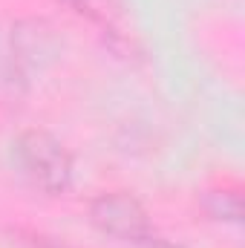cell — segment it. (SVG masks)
<instances>
[{
    "instance_id": "cell-4",
    "label": "cell",
    "mask_w": 245,
    "mask_h": 248,
    "mask_svg": "<svg viewBox=\"0 0 245 248\" xmlns=\"http://www.w3.org/2000/svg\"><path fill=\"white\" fill-rule=\"evenodd\" d=\"M202 211L211 217V219H219V222H240L243 219V199L237 190H208L202 196Z\"/></svg>"
},
{
    "instance_id": "cell-3",
    "label": "cell",
    "mask_w": 245,
    "mask_h": 248,
    "mask_svg": "<svg viewBox=\"0 0 245 248\" xmlns=\"http://www.w3.org/2000/svg\"><path fill=\"white\" fill-rule=\"evenodd\" d=\"M12 61L20 69L46 66L61 55V38L49 20L26 17L12 26Z\"/></svg>"
},
{
    "instance_id": "cell-6",
    "label": "cell",
    "mask_w": 245,
    "mask_h": 248,
    "mask_svg": "<svg viewBox=\"0 0 245 248\" xmlns=\"http://www.w3.org/2000/svg\"><path fill=\"white\" fill-rule=\"evenodd\" d=\"M141 248H184V246H179V243H170V240H162V237H147L144 243H138Z\"/></svg>"
},
{
    "instance_id": "cell-1",
    "label": "cell",
    "mask_w": 245,
    "mask_h": 248,
    "mask_svg": "<svg viewBox=\"0 0 245 248\" xmlns=\"http://www.w3.org/2000/svg\"><path fill=\"white\" fill-rule=\"evenodd\" d=\"M15 159L23 176L49 196L66 193L72 185V156L46 130H26L15 141Z\"/></svg>"
},
{
    "instance_id": "cell-2",
    "label": "cell",
    "mask_w": 245,
    "mask_h": 248,
    "mask_svg": "<svg viewBox=\"0 0 245 248\" xmlns=\"http://www.w3.org/2000/svg\"><path fill=\"white\" fill-rule=\"evenodd\" d=\"M90 222L101 234L124 243H144L150 237V217L144 205L124 190L95 196L90 202Z\"/></svg>"
},
{
    "instance_id": "cell-5",
    "label": "cell",
    "mask_w": 245,
    "mask_h": 248,
    "mask_svg": "<svg viewBox=\"0 0 245 248\" xmlns=\"http://www.w3.org/2000/svg\"><path fill=\"white\" fill-rule=\"evenodd\" d=\"M63 6H69L75 15L95 20L101 26H110L116 17V0H61Z\"/></svg>"
}]
</instances>
